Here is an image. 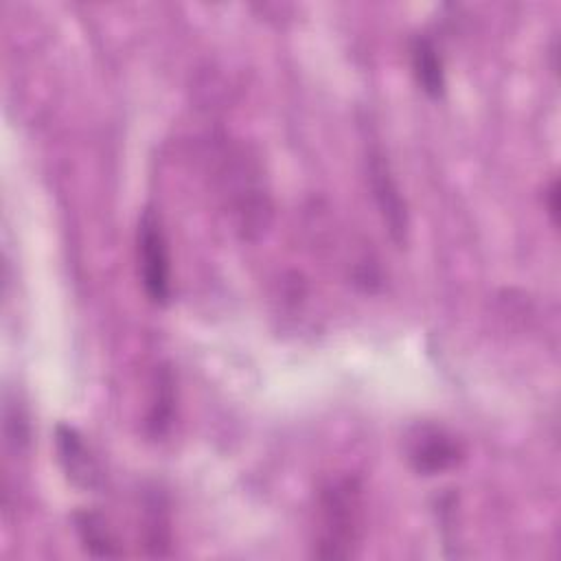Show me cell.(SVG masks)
Instances as JSON below:
<instances>
[{
	"mask_svg": "<svg viewBox=\"0 0 561 561\" xmlns=\"http://www.w3.org/2000/svg\"><path fill=\"white\" fill-rule=\"evenodd\" d=\"M173 375L169 368H160L158 381L153 388V401L145 421L147 434L151 438H162L173 421V408H175V388H173Z\"/></svg>",
	"mask_w": 561,
	"mask_h": 561,
	"instance_id": "9",
	"label": "cell"
},
{
	"mask_svg": "<svg viewBox=\"0 0 561 561\" xmlns=\"http://www.w3.org/2000/svg\"><path fill=\"white\" fill-rule=\"evenodd\" d=\"M136 261L147 298L153 305L164 307L171 298V261L160 217L151 208H145L138 219Z\"/></svg>",
	"mask_w": 561,
	"mask_h": 561,
	"instance_id": "2",
	"label": "cell"
},
{
	"mask_svg": "<svg viewBox=\"0 0 561 561\" xmlns=\"http://www.w3.org/2000/svg\"><path fill=\"white\" fill-rule=\"evenodd\" d=\"M55 447L57 458L72 484L81 489H96L101 484L99 465L75 427L59 423L55 427Z\"/></svg>",
	"mask_w": 561,
	"mask_h": 561,
	"instance_id": "5",
	"label": "cell"
},
{
	"mask_svg": "<svg viewBox=\"0 0 561 561\" xmlns=\"http://www.w3.org/2000/svg\"><path fill=\"white\" fill-rule=\"evenodd\" d=\"M410 467L419 476H436L458 467L465 458V445L449 430L436 423H416L403 438Z\"/></svg>",
	"mask_w": 561,
	"mask_h": 561,
	"instance_id": "3",
	"label": "cell"
},
{
	"mask_svg": "<svg viewBox=\"0 0 561 561\" xmlns=\"http://www.w3.org/2000/svg\"><path fill=\"white\" fill-rule=\"evenodd\" d=\"M75 530L83 550L92 557H118V543L107 526V522L94 511L75 513Z\"/></svg>",
	"mask_w": 561,
	"mask_h": 561,
	"instance_id": "8",
	"label": "cell"
},
{
	"mask_svg": "<svg viewBox=\"0 0 561 561\" xmlns=\"http://www.w3.org/2000/svg\"><path fill=\"white\" fill-rule=\"evenodd\" d=\"M366 175H368V184L373 191V199L379 208V215H381L383 226L388 228L392 241L397 245L405 243L408 230H410L408 206H405L401 188L390 171V164L383 158V151L379 147H370L366 153Z\"/></svg>",
	"mask_w": 561,
	"mask_h": 561,
	"instance_id": "4",
	"label": "cell"
},
{
	"mask_svg": "<svg viewBox=\"0 0 561 561\" xmlns=\"http://www.w3.org/2000/svg\"><path fill=\"white\" fill-rule=\"evenodd\" d=\"M318 535L313 554L320 559H348L359 546L364 524L362 486L355 478L331 480L318 500Z\"/></svg>",
	"mask_w": 561,
	"mask_h": 561,
	"instance_id": "1",
	"label": "cell"
},
{
	"mask_svg": "<svg viewBox=\"0 0 561 561\" xmlns=\"http://www.w3.org/2000/svg\"><path fill=\"white\" fill-rule=\"evenodd\" d=\"M142 533L145 546L151 557H167L171 548V519L162 493H147L142 508Z\"/></svg>",
	"mask_w": 561,
	"mask_h": 561,
	"instance_id": "7",
	"label": "cell"
},
{
	"mask_svg": "<svg viewBox=\"0 0 561 561\" xmlns=\"http://www.w3.org/2000/svg\"><path fill=\"white\" fill-rule=\"evenodd\" d=\"M543 202H546V208H548V215L552 219V224L557 226L559 224V182L552 180L543 193Z\"/></svg>",
	"mask_w": 561,
	"mask_h": 561,
	"instance_id": "10",
	"label": "cell"
},
{
	"mask_svg": "<svg viewBox=\"0 0 561 561\" xmlns=\"http://www.w3.org/2000/svg\"><path fill=\"white\" fill-rule=\"evenodd\" d=\"M410 64L412 75L419 83V88L430 99H440L445 94V64L440 57V50L427 35H416L410 44Z\"/></svg>",
	"mask_w": 561,
	"mask_h": 561,
	"instance_id": "6",
	"label": "cell"
}]
</instances>
